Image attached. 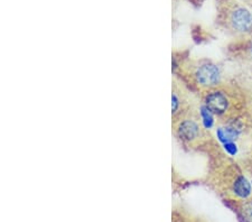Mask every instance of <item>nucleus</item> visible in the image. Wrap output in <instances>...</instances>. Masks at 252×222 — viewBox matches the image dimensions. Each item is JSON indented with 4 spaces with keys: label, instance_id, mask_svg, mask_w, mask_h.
Instances as JSON below:
<instances>
[{
    "label": "nucleus",
    "instance_id": "obj_1",
    "mask_svg": "<svg viewBox=\"0 0 252 222\" xmlns=\"http://www.w3.org/2000/svg\"><path fill=\"white\" fill-rule=\"evenodd\" d=\"M194 76L201 86L212 88V86L217 85L221 80V72L217 65L206 63L197 68Z\"/></svg>",
    "mask_w": 252,
    "mask_h": 222
},
{
    "label": "nucleus",
    "instance_id": "obj_2",
    "mask_svg": "<svg viewBox=\"0 0 252 222\" xmlns=\"http://www.w3.org/2000/svg\"><path fill=\"white\" fill-rule=\"evenodd\" d=\"M205 107L214 115H224L229 108V99L221 91H213L205 98Z\"/></svg>",
    "mask_w": 252,
    "mask_h": 222
},
{
    "label": "nucleus",
    "instance_id": "obj_3",
    "mask_svg": "<svg viewBox=\"0 0 252 222\" xmlns=\"http://www.w3.org/2000/svg\"><path fill=\"white\" fill-rule=\"evenodd\" d=\"M176 132L184 143H192L201 135L199 123L190 119H183L182 121H179L176 127Z\"/></svg>",
    "mask_w": 252,
    "mask_h": 222
},
{
    "label": "nucleus",
    "instance_id": "obj_4",
    "mask_svg": "<svg viewBox=\"0 0 252 222\" xmlns=\"http://www.w3.org/2000/svg\"><path fill=\"white\" fill-rule=\"evenodd\" d=\"M231 24L236 31L240 33H248L252 31V15L249 10L244 8H236L231 15Z\"/></svg>",
    "mask_w": 252,
    "mask_h": 222
},
{
    "label": "nucleus",
    "instance_id": "obj_5",
    "mask_svg": "<svg viewBox=\"0 0 252 222\" xmlns=\"http://www.w3.org/2000/svg\"><path fill=\"white\" fill-rule=\"evenodd\" d=\"M240 132L239 129L232 126L220 127L217 129V137L221 143L224 145L226 143H233L237 139Z\"/></svg>",
    "mask_w": 252,
    "mask_h": 222
},
{
    "label": "nucleus",
    "instance_id": "obj_6",
    "mask_svg": "<svg viewBox=\"0 0 252 222\" xmlns=\"http://www.w3.org/2000/svg\"><path fill=\"white\" fill-rule=\"evenodd\" d=\"M233 192L241 199H247L251 194V184L244 176H237L233 183Z\"/></svg>",
    "mask_w": 252,
    "mask_h": 222
},
{
    "label": "nucleus",
    "instance_id": "obj_7",
    "mask_svg": "<svg viewBox=\"0 0 252 222\" xmlns=\"http://www.w3.org/2000/svg\"><path fill=\"white\" fill-rule=\"evenodd\" d=\"M201 118H202V123L206 129H211L212 127L214 126V114L211 110L205 107V105H202L201 107Z\"/></svg>",
    "mask_w": 252,
    "mask_h": 222
},
{
    "label": "nucleus",
    "instance_id": "obj_8",
    "mask_svg": "<svg viewBox=\"0 0 252 222\" xmlns=\"http://www.w3.org/2000/svg\"><path fill=\"white\" fill-rule=\"evenodd\" d=\"M223 146H224V151L228 153L229 155L236 156L237 154V146L235 141H233V143H226L223 145Z\"/></svg>",
    "mask_w": 252,
    "mask_h": 222
},
{
    "label": "nucleus",
    "instance_id": "obj_9",
    "mask_svg": "<svg viewBox=\"0 0 252 222\" xmlns=\"http://www.w3.org/2000/svg\"><path fill=\"white\" fill-rule=\"evenodd\" d=\"M243 214L247 218V220L252 222V203H246L243 206Z\"/></svg>",
    "mask_w": 252,
    "mask_h": 222
}]
</instances>
